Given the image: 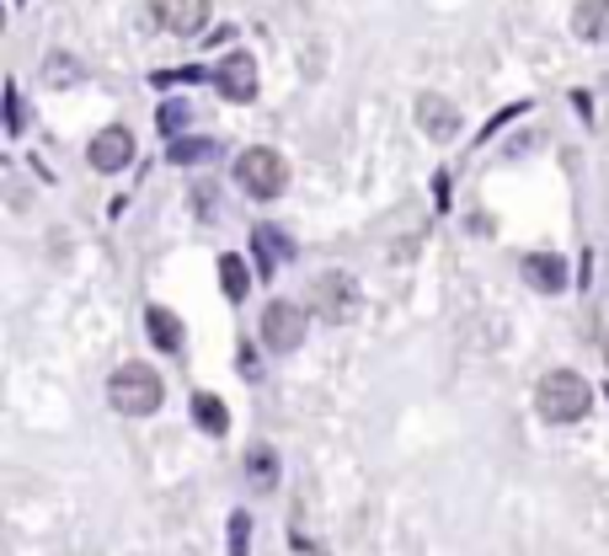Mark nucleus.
<instances>
[{
	"label": "nucleus",
	"instance_id": "nucleus-8",
	"mask_svg": "<svg viewBox=\"0 0 609 556\" xmlns=\"http://www.w3.org/2000/svg\"><path fill=\"white\" fill-rule=\"evenodd\" d=\"M86 156H91V166H97V172H123V166L134 161V134H128L123 124H108L97 139H91V150H86Z\"/></svg>",
	"mask_w": 609,
	"mask_h": 556
},
{
	"label": "nucleus",
	"instance_id": "nucleus-11",
	"mask_svg": "<svg viewBox=\"0 0 609 556\" xmlns=\"http://www.w3.org/2000/svg\"><path fill=\"white\" fill-rule=\"evenodd\" d=\"M572 33H577L583 44H599L609 33V0H583V5L572 11Z\"/></svg>",
	"mask_w": 609,
	"mask_h": 556
},
{
	"label": "nucleus",
	"instance_id": "nucleus-10",
	"mask_svg": "<svg viewBox=\"0 0 609 556\" xmlns=\"http://www.w3.org/2000/svg\"><path fill=\"white\" fill-rule=\"evenodd\" d=\"M524 279H530L540 295H556V289H567V262H561L556 251H530V257H524Z\"/></svg>",
	"mask_w": 609,
	"mask_h": 556
},
{
	"label": "nucleus",
	"instance_id": "nucleus-19",
	"mask_svg": "<svg viewBox=\"0 0 609 556\" xmlns=\"http://www.w3.org/2000/svg\"><path fill=\"white\" fill-rule=\"evenodd\" d=\"M49 75H54V86H70V81H75L80 70H75L70 60H49Z\"/></svg>",
	"mask_w": 609,
	"mask_h": 556
},
{
	"label": "nucleus",
	"instance_id": "nucleus-18",
	"mask_svg": "<svg viewBox=\"0 0 609 556\" xmlns=\"http://www.w3.org/2000/svg\"><path fill=\"white\" fill-rule=\"evenodd\" d=\"M246 530H251L246 514H236V519H231V556H246Z\"/></svg>",
	"mask_w": 609,
	"mask_h": 556
},
{
	"label": "nucleus",
	"instance_id": "nucleus-7",
	"mask_svg": "<svg viewBox=\"0 0 609 556\" xmlns=\"http://www.w3.org/2000/svg\"><path fill=\"white\" fill-rule=\"evenodd\" d=\"M214 86L231 102H251L257 97V60L251 54H225V60L214 64Z\"/></svg>",
	"mask_w": 609,
	"mask_h": 556
},
{
	"label": "nucleus",
	"instance_id": "nucleus-22",
	"mask_svg": "<svg viewBox=\"0 0 609 556\" xmlns=\"http://www.w3.org/2000/svg\"><path fill=\"white\" fill-rule=\"evenodd\" d=\"M605 359H609V337H605Z\"/></svg>",
	"mask_w": 609,
	"mask_h": 556
},
{
	"label": "nucleus",
	"instance_id": "nucleus-5",
	"mask_svg": "<svg viewBox=\"0 0 609 556\" xmlns=\"http://www.w3.org/2000/svg\"><path fill=\"white\" fill-rule=\"evenodd\" d=\"M262 343L273 354H295L304 343V310L295 300H273V306L262 310Z\"/></svg>",
	"mask_w": 609,
	"mask_h": 556
},
{
	"label": "nucleus",
	"instance_id": "nucleus-15",
	"mask_svg": "<svg viewBox=\"0 0 609 556\" xmlns=\"http://www.w3.org/2000/svg\"><path fill=\"white\" fill-rule=\"evenodd\" d=\"M257 247H262V273H273L284 257H289V242H284V231H273V225H262L257 236H251Z\"/></svg>",
	"mask_w": 609,
	"mask_h": 556
},
{
	"label": "nucleus",
	"instance_id": "nucleus-1",
	"mask_svg": "<svg viewBox=\"0 0 609 556\" xmlns=\"http://www.w3.org/2000/svg\"><path fill=\"white\" fill-rule=\"evenodd\" d=\"M535 412L546 423H577L594 412V385L572 370H550L540 385H535Z\"/></svg>",
	"mask_w": 609,
	"mask_h": 556
},
{
	"label": "nucleus",
	"instance_id": "nucleus-3",
	"mask_svg": "<svg viewBox=\"0 0 609 556\" xmlns=\"http://www.w3.org/2000/svg\"><path fill=\"white\" fill-rule=\"evenodd\" d=\"M236 183H241L251 198H278L284 183H289V166H284V156H278V150L251 145V150L236 156Z\"/></svg>",
	"mask_w": 609,
	"mask_h": 556
},
{
	"label": "nucleus",
	"instance_id": "nucleus-2",
	"mask_svg": "<svg viewBox=\"0 0 609 556\" xmlns=\"http://www.w3.org/2000/svg\"><path fill=\"white\" fill-rule=\"evenodd\" d=\"M161 396H166L161 374L145 370V365H123L108 380V401H113V412H123V418H150L161 407Z\"/></svg>",
	"mask_w": 609,
	"mask_h": 556
},
{
	"label": "nucleus",
	"instance_id": "nucleus-16",
	"mask_svg": "<svg viewBox=\"0 0 609 556\" xmlns=\"http://www.w3.org/2000/svg\"><path fill=\"white\" fill-rule=\"evenodd\" d=\"M220 279H225V295H231V300H246V289H251V273H246L241 257H231V251H225V257H220Z\"/></svg>",
	"mask_w": 609,
	"mask_h": 556
},
{
	"label": "nucleus",
	"instance_id": "nucleus-17",
	"mask_svg": "<svg viewBox=\"0 0 609 556\" xmlns=\"http://www.w3.org/2000/svg\"><path fill=\"white\" fill-rule=\"evenodd\" d=\"M209 156H214V145H209V139H177V145H172V161H183V166L209 161Z\"/></svg>",
	"mask_w": 609,
	"mask_h": 556
},
{
	"label": "nucleus",
	"instance_id": "nucleus-20",
	"mask_svg": "<svg viewBox=\"0 0 609 556\" xmlns=\"http://www.w3.org/2000/svg\"><path fill=\"white\" fill-rule=\"evenodd\" d=\"M183 119H187V108H177V102H172V108H161V128H166V134H177Z\"/></svg>",
	"mask_w": 609,
	"mask_h": 556
},
{
	"label": "nucleus",
	"instance_id": "nucleus-9",
	"mask_svg": "<svg viewBox=\"0 0 609 556\" xmlns=\"http://www.w3.org/2000/svg\"><path fill=\"white\" fill-rule=\"evenodd\" d=\"M418 128H423L427 139H455V134H460L455 102L438 97V91H423V97H418Z\"/></svg>",
	"mask_w": 609,
	"mask_h": 556
},
{
	"label": "nucleus",
	"instance_id": "nucleus-6",
	"mask_svg": "<svg viewBox=\"0 0 609 556\" xmlns=\"http://www.w3.org/2000/svg\"><path fill=\"white\" fill-rule=\"evenodd\" d=\"M150 11H156V22H161L172 38H192V33H203V22H209V0H150Z\"/></svg>",
	"mask_w": 609,
	"mask_h": 556
},
{
	"label": "nucleus",
	"instance_id": "nucleus-4",
	"mask_svg": "<svg viewBox=\"0 0 609 556\" xmlns=\"http://www.w3.org/2000/svg\"><path fill=\"white\" fill-rule=\"evenodd\" d=\"M310 306L321 321H348L353 310H359V284H353V273H321L315 284H310Z\"/></svg>",
	"mask_w": 609,
	"mask_h": 556
},
{
	"label": "nucleus",
	"instance_id": "nucleus-13",
	"mask_svg": "<svg viewBox=\"0 0 609 556\" xmlns=\"http://www.w3.org/2000/svg\"><path fill=\"white\" fill-rule=\"evenodd\" d=\"M192 423L220 438V433L231 429V412H225V401H220V396H192Z\"/></svg>",
	"mask_w": 609,
	"mask_h": 556
},
{
	"label": "nucleus",
	"instance_id": "nucleus-21",
	"mask_svg": "<svg viewBox=\"0 0 609 556\" xmlns=\"http://www.w3.org/2000/svg\"><path fill=\"white\" fill-rule=\"evenodd\" d=\"M5 108H11V134H16V128H22V97H16V86H11V91H5Z\"/></svg>",
	"mask_w": 609,
	"mask_h": 556
},
{
	"label": "nucleus",
	"instance_id": "nucleus-14",
	"mask_svg": "<svg viewBox=\"0 0 609 556\" xmlns=\"http://www.w3.org/2000/svg\"><path fill=\"white\" fill-rule=\"evenodd\" d=\"M246 477L257 482V493H273L278 487V455L262 444V449H251V460H246Z\"/></svg>",
	"mask_w": 609,
	"mask_h": 556
},
{
	"label": "nucleus",
	"instance_id": "nucleus-12",
	"mask_svg": "<svg viewBox=\"0 0 609 556\" xmlns=\"http://www.w3.org/2000/svg\"><path fill=\"white\" fill-rule=\"evenodd\" d=\"M145 321H150V343H156V348H172V354L183 348V321H177L172 310L150 306V316H145Z\"/></svg>",
	"mask_w": 609,
	"mask_h": 556
}]
</instances>
